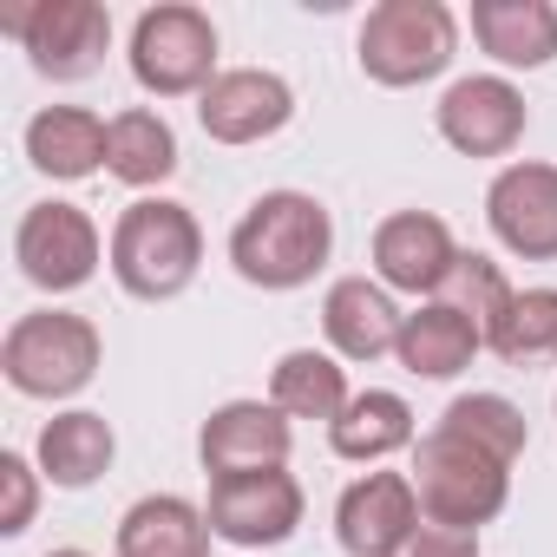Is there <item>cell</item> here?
Instances as JSON below:
<instances>
[{
	"mask_svg": "<svg viewBox=\"0 0 557 557\" xmlns=\"http://www.w3.org/2000/svg\"><path fill=\"white\" fill-rule=\"evenodd\" d=\"M472 40L498 66L537 73L557 60V8L550 0H472Z\"/></svg>",
	"mask_w": 557,
	"mask_h": 557,
	"instance_id": "d6986e66",
	"label": "cell"
},
{
	"mask_svg": "<svg viewBox=\"0 0 557 557\" xmlns=\"http://www.w3.org/2000/svg\"><path fill=\"white\" fill-rule=\"evenodd\" d=\"M459 262V243L446 230V216L433 210H394L374 223V275L381 289H400V296H440L446 275Z\"/></svg>",
	"mask_w": 557,
	"mask_h": 557,
	"instance_id": "9a60e30c",
	"label": "cell"
},
{
	"mask_svg": "<svg viewBox=\"0 0 557 557\" xmlns=\"http://www.w3.org/2000/svg\"><path fill=\"white\" fill-rule=\"evenodd\" d=\"M34 505H40V472L27 466V453H0V531L21 537L34 524Z\"/></svg>",
	"mask_w": 557,
	"mask_h": 557,
	"instance_id": "83f0119b",
	"label": "cell"
},
{
	"mask_svg": "<svg viewBox=\"0 0 557 557\" xmlns=\"http://www.w3.org/2000/svg\"><path fill=\"white\" fill-rule=\"evenodd\" d=\"M289 119H296V92H289L283 73H269V66H230L197 99V125L216 145H262Z\"/></svg>",
	"mask_w": 557,
	"mask_h": 557,
	"instance_id": "7c38bea8",
	"label": "cell"
},
{
	"mask_svg": "<svg viewBox=\"0 0 557 557\" xmlns=\"http://www.w3.org/2000/svg\"><path fill=\"white\" fill-rule=\"evenodd\" d=\"M269 400L283 407L289 420H329V426H335L355 394H348V368H342L335 355H322V348H289L283 361H275V374H269Z\"/></svg>",
	"mask_w": 557,
	"mask_h": 557,
	"instance_id": "603a6c76",
	"label": "cell"
},
{
	"mask_svg": "<svg viewBox=\"0 0 557 557\" xmlns=\"http://www.w3.org/2000/svg\"><path fill=\"white\" fill-rule=\"evenodd\" d=\"M329 256H335V216L309 190H262L230 230L236 275L249 289H269V296L309 289Z\"/></svg>",
	"mask_w": 557,
	"mask_h": 557,
	"instance_id": "6da1fadb",
	"label": "cell"
},
{
	"mask_svg": "<svg viewBox=\"0 0 557 557\" xmlns=\"http://www.w3.org/2000/svg\"><path fill=\"white\" fill-rule=\"evenodd\" d=\"M106 171H112L119 184H132V190L164 184V177L177 171V132H171V119L151 112V106L119 112V119H112V145H106Z\"/></svg>",
	"mask_w": 557,
	"mask_h": 557,
	"instance_id": "cb8c5ba5",
	"label": "cell"
},
{
	"mask_svg": "<svg viewBox=\"0 0 557 557\" xmlns=\"http://www.w3.org/2000/svg\"><path fill=\"white\" fill-rule=\"evenodd\" d=\"M106 145H112V119H99L86 106H47L27 119V164L60 184L106 171Z\"/></svg>",
	"mask_w": 557,
	"mask_h": 557,
	"instance_id": "ac0fdd59",
	"label": "cell"
},
{
	"mask_svg": "<svg viewBox=\"0 0 557 557\" xmlns=\"http://www.w3.org/2000/svg\"><path fill=\"white\" fill-rule=\"evenodd\" d=\"M210 537L203 505L177 492H151L119 518V557H210Z\"/></svg>",
	"mask_w": 557,
	"mask_h": 557,
	"instance_id": "ffe728a7",
	"label": "cell"
},
{
	"mask_svg": "<svg viewBox=\"0 0 557 557\" xmlns=\"http://www.w3.org/2000/svg\"><path fill=\"white\" fill-rule=\"evenodd\" d=\"M440 426H453V433H466L472 446H485V453H498V459H511L518 466V453H524V413L505 400V394H459L446 413H440Z\"/></svg>",
	"mask_w": 557,
	"mask_h": 557,
	"instance_id": "4316f807",
	"label": "cell"
},
{
	"mask_svg": "<svg viewBox=\"0 0 557 557\" xmlns=\"http://www.w3.org/2000/svg\"><path fill=\"white\" fill-rule=\"evenodd\" d=\"M99 361H106V342L73 309H34V315H21L8 329V342H0V374H8V387L27 394V400L86 394Z\"/></svg>",
	"mask_w": 557,
	"mask_h": 557,
	"instance_id": "277c9868",
	"label": "cell"
},
{
	"mask_svg": "<svg viewBox=\"0 0 557 557\" xmlns=\"http://www.w3.org/2000/svg\"><path fill=\"white\" fill-rule=\"evenodd\" d=\"M289 446H296V426L275 400H223L197 433V459H203L210 479L289 466Z\"/></svg>",
	"mask_w": 557,
	"mask_h": 557,
	"instance_id": "5bb4252c",
	"label": "cell"
},
{
	"mask_svg": "<svg viewBox=\"0 0 557 557\" xmlns=\"http://www.w3.org/2000/svg\"><path fill=\"white\" fill-rule=\"evenodd\" d=\"M47 557H92V550H73V544H66V550H47Z\"/></svg>",
	"mask_w": 557,
	"mask_h": 557,
	"instance_id": "f546056e",
	"label": "cell"
},
{
	"mask_svg": "<svg viewBox=\"0 0 557 557\" xmlns=\"http://www.w3.org/2000/svg\"><path fill=\"white\" fill-rule=\"evenodd\" d=\"M400 309H394V289L368 283V275H342V283H329L322 296V335L342 361H381L394 355L400 342Z\"/></svg>",
	"mask_w": 557,
	"mask_h": 557,
	"instance_id": "2e32d148",
	"label": "cell"
},
{
	"mask_svg": "<svg viewBox=\"0 0 557 557\" xmlns=\"http://www.w3.org/2000/svg\"><path fill=\"white\" fill-rule=\"evenodd\" d=\"M210 531L236 550H269L289 544L302 524V485L296 472L269 466V472H236V479H210V505H203Z\"/></svg>",
	"mask_w": 557,
	"mask_h": 557,
	"instance_id": "9c48e42d",
	"label": "cell"
},
{
	"mask_svg": "<svg viewBox=\"0 0 557 557\" xmlns=\"http://www.w3.org/2000/svg\"><path fill=\"white\" fill-rule=\"evenodd\" d=\"M433 125L459 158H505V151H518L531 112H524V92L505 73H472V79H453L440 92Z\"/></svg>",
	"mask_w": 557,
	"mask_h": 557,
	"instance_id": "30bf717a",
	"label": "cell"
},
{
	"mask_svg": "<svg viewBox=\"0 0 557 557\" xmlns=\"http://www.w3.org/2000/svg\"><path fill=\"white\" fill-rule=\"evenodd\" d=\"M407 557H479V531H453V524H420Z\"/></svg>",
	"mask_w": 557,
	"mask_h": 557,
	"instance_id": "f1b7e54d",
	"label": "cell"
},
{
	"mask_svg": "<svg viewBox=\"0 0 557 557\" xmlns=\"http://www.w3.org/2000/svg\"><path fill=\"white\" fill-rule=\"evenodd\" d=\"M119 289L132 302H171L197 283V262H203V230L190 216V203L177 197H138L119 210L112 223V249H106Z\"/></svg>",
	"mask_w": 557,
	"mask_h": 557,
	"instance_id": "7a4b0ae2",
	"label": "cell"
},
{
	"mask_svg": "<svg viewBox=\"0 0 557 557\" xmlns=\"http://www.w3.org/2000/svg\"><path fill=\"white\" fill-rule=\"evenodd\" d=\"M132 79L151 99H203L216 79V27L203 8H184V0H164V8H145L132 27Z\"/></svg>",
	"mask_w": 557,
	"mask_h": 557,
	"instance_id": "8992f818",
	"label": "cell"
},
{
	"mask_svg": "<svg viewBox=\"0 0 557 557\" xmlns=\"http://www.w3.org/2000/svg\"><path fill=\"white\" fill-rule=\"evenodd\" d=\"M106 249H112V243H99V223H92L79 203H60V197L27 203V216H21V230H14V262H21L27 283L47 289V296L86 289L92 275H99V256H106Z\"/></svg>",
	"mask_w": 557,
	"mask_h": 557,
	"instance_id": "ba28073f",
	"label": "cell"
},
{
	"mask_svg": "<svg viewBox=\"0 0 557 557\" xmlns=\"http://www.w3.org/2000/svg\"><path fill=\"white\" fill-rule=\"evenodd\" d=\"M420 433H413V407L400 400V394H387V387H368V394H355L348 407H342V420L329 426V446H335V459H348V466H381L387 453H407Z\"/></svg>",
	"mask_w": 557,
	"mask_h": 557,
	"instance_id": "7402d4cb",
	"label": "cell"
},
{
	"mask_svg": "<svg viewBox=\"0 0 557 557\" xmlns=\"http://www.w3.org/2000/svg\"><path fill=\"white\" fill-rule=\"evenodd\" d=\"M511 283H505V269L492 262V256H479V249H459V262H453V275H446V289L433 296V302H446V309H459L479 335H492L498 329V315L511 309Z\"/></svg>",
	"mask_w": 557,
	"mask_h": 557,
	"instance_id": "484cf974",
	"label": "cell"
},
{
	"mask_svg": "<svg viewBox=\"0 0 557 557\" xmlns=\"http://www.w3.org/2000/svg\"><path fill=\"white\" fill-rule=\"evenodd\" d=\"M413 492H420V518L426 524H453V531H479L505 511L511 498V459L472 446L453 426H433L413 440Z\"/></svg>",
	"mask_w": 557,
	"mask_h": 557,
	"instance_id": "3957f363",
	"label": "cell"
},
{
	"mask_svg": "<svg viewBox=\"0 0 557 557\" xmlns=\"http://www.w3.org/2000/svg\"><path fill=\"white\" fill-rule=\"evenodd\" d=\"M361 73L374 86H426L453 66L459 53V21L446 0H381V8H368L361 21Z\"/></svg>",
	"mask_w": 557,
	"mask_h": 557,
	"instance_id": "5b68a950",
	"label": "cell"
},
{
	"mask_svg": "<svg viewBox=\"0 0 557 557\" xmlns=\"http://www.w3.org/2000/svg\"><path fill=\"white\" fill-rule=\"evenodd\" d=\"M485 223L511 256L557 262V164H537V158L505 164L485 190Z\"/></svg>",
	"mask_w": 557,
	"mask_h": 557,
	"instance_id": "4fadbf2b",
	"label": "cell"
},
{
	"mask_svg": "<svg viewBox=\"0 0 557 557\" xmlns=\"http://www.w3.org/2000/svg\"><path fill=\"white\" fill-rule=\"evenodd\" d=\"M34 459H40V479H47V485H60V492H86V485H99V479L112 472V459H119V433H112L106 413L73 407V413H53V420L40 426Z\"/></svg>",
	"mask_w": 557,
	"mask_h": 557,
	"instance_id": "e0dca14e",
	"label": "cell"
},
{
	"mask_svg": "<svg viewBox=\"0 0 557 557\" xmlns=\"http://www.w3.org/2000/svg\"><path fill=\"white\" fill-rule=\"evenodd\" d=\"M0 27L27 47L34 73L53 79V86L92 79L112 53V14L99 0H34V8H8Z\"/></svg>",
	"mask_w": 557,
	"mask_h": 557,
	"instance_id": "52a82bcc",
	"label": "cell"
},
{
	"mask_svg": "<svg viewBox=\"0 0 557 557\" xmlns=\"http://www.w3.org/2000/svg\"><path fill=\"white\" fill-rule=\"evenodd\" d=\"M420 524L426 518H420V492L407 472H361L335 498V537L348 557H407Z\"/></svg>",
	"mask_w": 557,
	"mask_h": 557,
	"instance_id": "8fae6325",
	"label": "cell"
},
{
	"mask_svg": "<svg viewBox=\"0 0 557 557\" xmlns=\"http://www.w3.org/2000/svg\"><path fill=\"white\" fill-rule=\"evenodd\" d=\"M485 348V335L446 309V302H420L407 322H400V342H394V361L420 381H453L459 368H472V355Z\"/></svg>",
	"mask_w": 557,
	"mask_h": 557,
	"instance_id": "44dd1931",
	"label": "cell"
},
{
	"mask_svg": "<svg viewBox=\"0 0 557 557\" xmlns=\"http://www.w3.org/2000/svg\"><path fill=\"white\" fill-rule=\"evenodd\" d=\"M485 348L505 368H550L557 361V289H518Z\"/></svg>",
	"mask_w": 557,
	"mask_h": 557,
	"instance_id": "d4e9b609",
	"label": "cell"
}]
</instances>
